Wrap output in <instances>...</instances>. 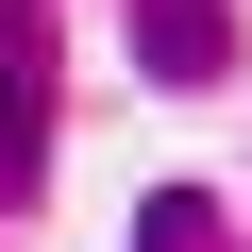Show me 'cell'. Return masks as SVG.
Masks as SVG:
<instances>
[{
    "instance_id": "1",
    "label": "cell",
    "mask_w": 252,
    "mask_h": 252,
    "mask_svg": "<svg viewBox=\"0 0 252 252\" xmlns=\"http://www.w3.org/2000/svg\"><path fill=\"white\" fill-rule=\"evenodd\" d=\"M51 168V0H0V202Z\"/></svg>"
},
{
    "instance_id": "2",
    "label": "cell",
    "mask_w": 252,
    "mask_h": 252,
    "mask_svg": "<svg viewBox=\"0 0 252 252\" xmlns=\"http://www.w3.org/2000/svg\"><path fill=\"white\" fill-rule=\"evenodd\" d=\"M135 67L152 84H219L235 67V17H219V0H135Z\"/></svg>"
}]
</instances>
